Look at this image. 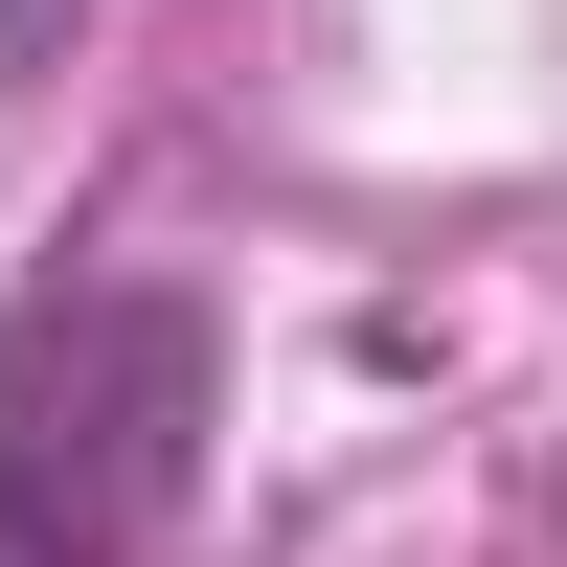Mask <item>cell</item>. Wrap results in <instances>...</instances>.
<instances>
[{
	"label": "cell",
	"instance_id": "cell-1",
	"mask_svg": "<svg viewBox=\"0 0 567 567\" xmlns=\"http://www.w3.org/2000/svg\"><path fill=\"white\" fill-rule=\"evenodd\" d=\"M205 454V296L91 272L0 318V567H136Z\"/></svg>",
	"mask_w": 567,
	"mask_h": 567
},
{
	"label": "cell",
	"instance_id": "cell-2",
	"mask_svg": "<svg viewBox=\"0 0 567 567\" xmlns=\"http://www.w3.org/2000/svg\"><path fill=\"white\" fill-rule=\"evenodd\" d=\"M45 45H69V0H0V69H45Z\"/></svg>",
	"mask_w": 567,
	"mask_h": 567
}]
</instances>
